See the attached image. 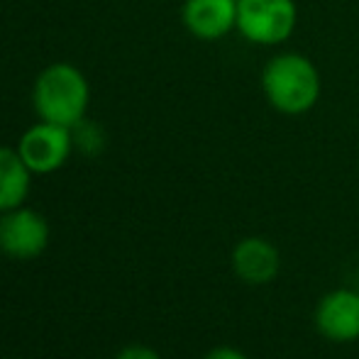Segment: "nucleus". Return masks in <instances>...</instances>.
I'll list each match as a JSON object with an SVG mask.
<instances>
[{
    "label": "nucleus",
    "mask_w": 359,
    "mask_h": 359,
    "mask_svg": "<svg viewBox=\"0 0 359 359\" xmlns=\"http://www.w3.org/2000/svg\"><path fill=\"white\" fill-rule=\"evenodd\" d=\"M262 88L274 110L284 115H303L320 98V74L303 54H279L264 67Z\"/></svg>",
    "instance_id": "f257e3e1"
},
{
    "label": "nucleus",
    "mask_w": 359,
    "mask_h": 359,
    "mask_svg": "<svg viewBox=\"0 0 359 359\" xmlns=\"http://www.w3.org/2000/svg\"><path fill=\"white\" fill-rule=\"evenodd\" d=\"M32 103L44 123L76 128L88 108V83L72 64H52L34 81Z\"/></svg>",
    "instance_id": "f03ea898"
},
{
    "label": "nucleus",
    "mask_w": 359,
    "mask_h": 359,
    "mask_svg": "<svg viewBox=\"0 0 359 359\" xmlns=\"http://www.w3.org/2000/svg\"><path fill=\"white\" fill-rule=\"evenodd\" d=\"M293 0H237V29L252 44L286 42L296 29Z\"/></svg>",
    "instance_id": "7ed1b4c3"
},
{
    "label": "nucleus",
    "mask_w": 359,
    "mask_h": 359,
    "mask_svg": "<svg viewBox=\"0 0 359 359\" xmlns=\"http://www.w3.org/2000/svg\"><path fill=\"white\" fill-rule=\"evenodd\" d=\"M72 128L54 123H37L22 135L18 151L32 174H49L59 169L72 154Z\"/></svg>",
    "instance_id": "20e7f679"
},
{
    "label": "nucleus",
    "mask_w": 359,
    "mask_h": 359,
    "mask_svg": "<svg viewBox=\"0 0 359 359\" xmlns=\"http://www.w3.org/2000/svg\"><path fill=\"white\" fill-rule=\"evenodd\" d=\"M49 242V225L39 213L13 208L0 217V250L15 259H32L42 255Z\"/></svg>",
    "instance_id": "39448f33"
},
{
    "label": "nucleus",
    "mask_w": 359,
    "mask_h": 359,
    "mask_svg": "<svg viewBox=\"0 0 359 359\" xmlns=\"http://www.w3.org/2000/svg\"><path fill=\"white\" fill-rule=\"evenodd\" d=\"M316 327L332 342L359 340V293L350 288L327 293L316 308Z\"/></svg>",
    "instance_id": "423d86ee"
},
{
    "label": "nucleus",
    "mask_w": 359,
    "mask_h": 359,
    "mask_svg": "<svg viewBox=\"0 0 359 359\" xmlns=\"http://www.w3.org/2000/svg\"><path fill=\"white\" fill-rule=\"evenodd\" d=\"M232 269L245 284L264 286L279 274L281 255L264 237H247L232 250Z\"/></svg>",
    "instance_id": "0eeeda50"
},
{
    "label": "nucleus",
    "mask_w": 359,
    "mask_h": 359,
    "mask_svg": "<svg viewBox=\"0 0 359 359\" xmlns=\"http://www.w3.org/2000/svg\"><path fill=\"white\" fill-rule=\"evenodd\" d=\"M184 25L198 39H220L237 27V0H186Z\"/></svg>",
    "instance_id": "6e6552de"
},
{
    "label": "nucleus",
    "mask_w": 359,
    "mask_h": 359,
    "mask_svg": "<svg viewBox=\"0 0 359 359\" xmlns=\"http://www.w3.org/2000/svg\"><path fill=\"white\" fill-rule=\"evenodd\" d=\"M29 166L18 149L0 147V213L20 208L29 191Z\"/></svg>",
    "instance_id": "1a4fd4ad"
},
{
    "label": "nucleus",
    "mask_w": 359,
    "mask_h": 359,
    "mask_svg": "<svg viewBox=\"0 0 359 359\" xmlns=\"http://www.w3.org/2000/svg\"><path fill=\"white\" fill-rule=\"evenodd\" d=\"M118 359H161V357L156 355L154 350H149V347L133 345V347H128V350H123V352H120Z\"/></svg>",
    "instance_id": "9d476101"
},
{
    "label": "nucleus",
    "mask_w": 359,
    "mask_h": 359,
    "mask_svg": "<svg viewBox=\"0 0 359 359\" xmlns=\"http://www.w3.org/2000/svg\"><path fill=\"white\" fill-rule=\"evenodd\" d=\"M205 359H247L242 355L240 350H235V347H215V350H210Z\"/></svg>",
    "instance_id": "9b49d317"
}]
</instances>
